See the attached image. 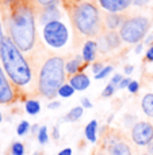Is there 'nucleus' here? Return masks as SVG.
<instances>
[{"mask_svg":"<svg viewBox=\"0 0 153 155\" xmlns=\"http://www.w3.org/2000/svg\"><path fill=\"white\" fill-rule=\"evenodd\" d=\"M8 16V31L10 37L22 53H29L35 48L37 44V29L35 16L37 11L31 4L26 2H18L11 7Z\"/></svg>","mask_w":153,"mask_h":155,"instance_id":"nucleus-1","label":"nucleus"},{"mask_svg":"<svg viewBox=\"0 0 153 155\" xmlns=\"http://www.w3.org/2000/svg\"><path fill=\"white\" fill-rule=\"evenodd\" d=\"M3 67L10 80L18 87H27L31 83L33 71L22 51L14 44L11 37H4L0 53Z\"/></svg>","mask_w":153,"mask_h":155,"instance_id":"nucleus-2","label":"nucleus"},{"mask_svg":"<svg viewBox=\"0 0 153 155\" xmlns=\"http://www.w3.org/2000/svg\"><path fill=\"white\" fill-rule=\"evenodd\" d=\"M65 83V61L58 54H50L42 61L37 72V91L48 99L58 95Z\"/></svg>","mask_w":153,"mask_h":155,"instance_id":"nucleus-3","label":"nucleus"},{"mask_svg":"<svg viewBox=\"0 0 153 155\" xmlns=\"http://www.w3.org/2000/svg\"><path fill=\"white\" fill-rule=\"evenodd\" d=\"M75 31L86 38H96L105 31L103 16L99 8L92 2H81L73 7L70 14Z\"/></svg>","mask_w":153,"mask_h":155,"instance_id":"nucleus-4","label":"nucleus"},{"mask_svg":"<svg viewBox=\"0 0 153 155\" xmlns=\"http://www.w3.org/2000/svg\"><path fill=\"white\" fill-rule=\"evenodd\" d=\"M151 29V21L146 16H132L123 22L122 27L119 29V35H121L122 41L130 45L134 44H140L141 40L146 35L148 30Z\"/></svg>","mask_w":153,"mask_h":155,"instance_id":"nucleus-5","label":"nucleus"},{"mask_svg":"<svg viewBox=\"0 0 153 155\" xmlns=\"http://www.w3.org/2000/svg\"><path fill=\"white\" fill-rule=\"evenodd\" d=\"M43 41L48 44L50 48L60 49L65 46L68 41V29L61 21L49 22L42 29Z\"/></svg>","mask_w":153,"mask_h":155,"instance_id":"nucleus-6","label":"nucleus"},{"mask_svg":"<svg viewBox=\"0 0 153 155\" xmlns=\"http://www.w3.org/2000/svg\"><path fill=\"white\" fill-rule=\"evenodd\" d=\"M132 140L137 146H148L153 140V125L148 121H137L132 127Z\"/></svg>","mask_w":153,"mask_h":155,"instance_id":"nucleus-7","label":"nucleus"},{"mask_svg":"<svg viewBox=\"0 0 153 155\" xmlns=\"http://www.w3.org/2000/svg\"><path fill=\"white\" fill-rule=\"evenodd\" d=\"M100 8L110 14H123L133 4V0H98Z\"/></svg>","mask_w":153,"mask_h":155,"instance_id":"nucleus-8","label":"nucleus"},{"mask_svg":"<svg viewBox=\"0 0 153 155\" xmlns=\"http://www.w3.org/2000/svg\"><path fill=\"white\" fill-rule=\"evenodd\" d=\"M37 18H38V22L45 26V25L49 23V22L60 21L61 12H60V10L57 8V5L53 4V5H48V7L41 8L39 12H37Z\"/></svg>","mask_w":153,"mask_h":155,"instance_id":"nucleus-9","label":"nucleus"},{"mask_svg":"<svg viewBox=\"0 0 153 155\" xmlns=\"http://www.w3.org/2000/svg\"><path fill=\"white\" fill-rule=\"evenodd\" d=\"M15 98L14 90L0 67V104H11Z\"/></svg>","mask_w":153,"mask_h":155,"instance_id":"nucleus-10","label":"nucleus"},{"mask_svg":"<svg viewBox=\"0 0 153 155\" xmlns=\"http://www.w3.org/2000/svg\"><path fill=\"white\" fill-rule=\"evenodd\" d=\"M127 19L125 14H110L106 12L103 15V25L105 30H118L122 27L123 22Z\"/></svg>","mask_w":153,"mask_h":155,"instance_id":"nucleus-11","label":"nucleus"},{"mask_svg":"<svg viewBox=\"0 0 153 155\" xmlns=\"http://www.w3.org/2000/svg\"><path fill=\"white\" fill-rule=\"evenodd\" d=\"M105 151L107 153V155H133V150L130 147V144L127 142H125L123 139L117 140L115 143L108 146Z\"/></svg>","mask_w":153,"mask_h":155,"instance_id":"nucleus-12","label":"nucleus"},{"mask_svg":"<svg viewBox=\"0 0 153 155\" xmlns=\"http://www.w3.org/2000/svg\"><path fill=\"white\" fill-rule=\"evenodd\" d=\"M83 56L84 61L88 64L91 61H95L96 60V56H98V45H96V41H92V40H88L84 42L83 45Z\"/></svg>","mask_w":153,"mask_h":155,"instance_id":"nucleus-13","label":"nucleus"},{"mask_svg":"<svg viewBox=\"0 0 153 155\" xmlns=\"http://www.w3.org/2000/svg\"><path fill=\"white\" fill-rule=\"evenodd\" d=\"M84 65H87V63L84 61L83 56H75L73 59H70L69 61L65 63V71L69 75H76V74L81 72Z\"/></svg>","mask_w":153,"mask_h":155,"instance_id":"nucleus-14","label":"nucleus"},{"mask_svg":"<svg viewBox=\"0 0 153 155\" xmlns=\"http://www.w3.org/2000/svg\"><path fill=\"white\" fill-rule=\"evenodd\" d=\"M103 37H105L106 42H107L110 51H114V49H118L119 46L122 45V38L119 35V33L117 30H105L102 33Z\"/></svg>","mask_w":153,"mask_h":155,"instance_id":"nucleus-15","label":"nucleus"},{"mask_svg":"<svg viewBox=\"0 0 153 155\" xmlns=\"http://www.w3.org/2000/svg\"><path fill=\"white\" fill-rule=\"evenodd\" d=\"M69 83H70V86H72L75 90L83 91L89 86V78L87 76L86 74L79 72V74H76V75H72Z\"/></svg>","mask_w":153,"mask_h":155,"instance_id":"nucleus-16","label":"nucleus"},{"mask_svg":"<svg viewBox=\"0 0 153 155\" xmlns=\"http://www.w3.org/2000/svg\"><path fill=\"white\" fill-rule=\"evenodd\" d=\"M96 132H98V121L96 120L89 121V123L87 124L86 129H84V135H86V137L91 143L96 142Z\"/></svg>","mask_w":153,"mask_h":155,"instance_id":"nucleus-17","label":"nucleus"},{"mask_svg":"<svg viewBox=\"0 0 153 155\" xmlns=\"http://www.w3.org/2000/svg\"><path fill=\"white\" fill-rule=\"evenodd\" d=\"M141 106H142V110L148 117L153 118V94H145L141 101Z\"/></svg>","mask_w":153,"mask_h":155,"instance_id":"nucleus-18","label":"nucleus"},{"mask_svg":"<svg viewBox=\"0 0 153 155\" xmlns=\"http://www.w3.org/2000/svg\"><path fill=\"white\" fill-rule=\"evenodd\" d=\"M83 112H84L83 106H75V107H72V109L67 113V116H65L62 120H64V121H69V123H75V121H77V120H80V118H81Z\"/></svg>","mask_w":153,"mask_h":155,"instance_id":"nucleus-19","label":"nucleus"},{"mask_svg":"<svg viewBox=\"0 0 153 155\" xmlns=\"http://www.w3.org/2000/svg\"><path fill=\"white\" fill-rule=\"evenodd\" d=\"M24 109H26V112L29 113V114L35 116L41 112V105H39V102L35 101V99H29V101L26 102V105H24Z\"/></svg>","mask_w":153,"mask_h":155,"instance_id":"nucleus-20","label":"nucleus"},{"mask_svg":"<svg viewBox=\"0 0 153 155\" xmlns=\"http://www.w3.org/2000/svg\"><path fill=\"white\" fill-rule=\"evenodd\" d=\"M73 93H75V88L70 86V83H64L58 90V95L62 98H69V97H72Z\"/></svg>","mask_w":153,"mask_h":155,"instance_id":"nucleus-21","label":"nucleus"},{"mask_svg":"<svg viewBox=\"0 0 153 155\" xmlns=\"http://www.w3.org/2000/svg\"><path fill=\"white\" fill-rule=\"evenodd\" d=\"M38 142H39V144H46V143L49 142V136H48V128H46L45 125L41 127L39 131H38Z\"/></svg>","mask_w":153,"mask_h":155,"instance_id":"nucleus-22","label":"nucleus"},{"mask_svg":"<svg viewBox=\"0 0 153 155\" xmlns=\"http://www.w3.org/2000/svg\"><path fill=\"white\" fill-rule=\"evenodd\" d=\"M11 154L12 155H24V146L20 142H15L11 146Z\"/></svg>","mask_w":153,"mask_h":155,"instance_id":"nucleus-23","label":"nucleus"},{"mask_svg":"<svg viewBox=\"0 0 153 155\" xmlns=\"http://www.w3.org/2000/svg\"><path fill=\"white\" fill-rule=\"evenodd\" d=\"M29 131H30V124L27 123V121H22V123H19L18 128H16V134H18L19 136L26 135Z\"/></svg>","mask_w":153,"mask_h":155,"instance_id":"nucleus-24","label":"nucleus"},{"mask_svg":"<svg viewBox=\"0 0 153 155\" xmlns=\"http://www.w3.org/2000/svg\"><path fill=\"white\" fill-rule=\"evenodd\" d=\"M113 70H114L113 65H107V67L103 68V70L100 71L99 74H96V75H95V78H96V79H105V78L108 75V74L113 72Z\"/></svg>","mask_w":153,"mask_h":155,"instance_id":"nucleus-25","label":"nucleus"},{"mask_svg":"<svg viewBox=\"0 0 153 155\" xmlns=\"http://www.w3.org/2000/svg\"><path fill=\"white\" fill-rule=\"evenodd\" d=\"M114 93H115V86H113L110 83V84H107L105 87V90H103V93H102V97L103 98H108V97H111Z\"/></svg>","mask_w":153,"mask_h":155,"instance_id":"nucleus-26","label":"nucleus"},{"mask_svg":"<svg viewBox=\"0 0 153 155\" xmlns=\"http://www.w3.org/2000/svg\"><path fill=\"white\" fill-rule=\"evenodd\" d=\"M127 90H129L132 94H137L138 90H140V83H138L137 80H132L129 87H127Z\"/></svg>","mask_w":153,"mask_h":155,"instance_id":"nucleus-27","label":"nucleus"},{"mask_svg":"<svg viewBox=\"0 0 153 155\" xmlns=\"http://www.w3.org/2000/svg\"><path fill=\"white\" fill-rule=\"evenodd\" d=\"M37 3V5H39L41 8L43 7H48V5H53L57 3V0H34Z\"/></svg>","mask_w":153,"mask_h":155,"instance_id":"nucleus-28","label":"nucleus"},{"mask_svg":"<svg viewBox=\"0 0 153 155\" xmlns=\"http://www.w3.org/2000/svg\"><path fill=\"white\" fill-rule=\"evenodd\" d=\"M122 79H123V78H122L121 74H117V75H114V76H113V79H111V82H110V83H111L113 86H115V87H118L119 83L122 82Z\"/></svg>","mask_w":153,"mask_h":155,"instance_id":"nucleus-29","label":"nucleus"},{"mask_svg":"<svg viewBox=\"0 0 153 155\" xmlns=\"http://www.w3.org/2000/svg\"><path fill=\"white\" fill-rule=\"evenodd\" d=\"M103 68H105V67H103V64H102V63H100V61H99V63H98V61H95L94 64H92V72H94L95 75H96V74H99L100 71L103 70Z\"/></svg>","mask_w":153,"mask_h":155,"instance_id":"nucleus-30","label":"nucleus"},{"mask_svg":"<svg viewBox=\"0 0 153 155\" xmlns=\"http://www.w3.org/2000/svg\"><path fill=\"white\" fill-rule=\"evenodd\" d=\"M18 2H20V0H0V3H2L4 7H14Z\"/></svg>","mask_w":153,"mask_h":155,"instance_id":"nucleus-31","label":"nucleus"},{"mask_svg":"<svg viewBox=\"0 0 153 155\" xmlns=\"http://www.w3.org/2000/svg\"><path fill=\"white\" fill-rule=\"evenodd\" d=\"M130 82H132V80H130V79H129V78H126V79H122V82H121V83H119L118 88H126V87H129Z\"/></svg>","mask_w":153,"mask_h":155,"instance_id":"nucleus-32","label":"nucleus"},{"mask_svg":"<svg viewBox=\"0 0 153 155\" xmlns=\"http://www.w3.org/2000/svg\"><path fill=\"white\" fill-rule=\"evenodd\" d=\"M145 57H146V60H148V61H153V45L149 46V49L146 51Z\"/></svg>","mask_w":153,"mask_h":155,"instance_id":"nucleus-33","label":"nucleus"},{"mask_svg":"<svg viewBox=\"0 0 153 155\" xmlns=\"http://www.w3.org/2000/svg\"><path fill=\"white\" fill-rule=\"evenodd\" d=\"M151 0H133V4L137 5V7H142V5H146Z\"/></svg>","mask_w":153,"mask_h":155,"instance_id":"nucleus-34","label":"nucleus"},{"mask_svg":"<svg viewBox=\"0 0 153 155\" xmlns=\"http://www.w3.org/2000/svg\"><path fill=\"white\" fill-rule=\"evenodd\" d=\"M81 105H83V107H88V109H91L92 107V104L89 99L87 98H81Z\"/></svg>","mask_w":153,"mask_h":155,"instance_id":"nucleus-35","label":"nucleus"},{"mask_svg":"<svg viewBox=\"0 0 153 155\" xmlns=\"http://www.w3.org/2000/svg\"><path fill=\"white\" fill-rule=\"evenodd\" d=\"M53 137H54L56 140L60 139V129H58V125L53 127Z\"/></svg>","mask_w":153,"mask_h":155,"instance_id":"nucleus-36","label":"nucleus"},{"mask_svg":"<svg viewBox=\"0 0 153 155\" xmlns=\"http://www.w3.org/2000/svg\"><path fill=\"white\" fill-rule=\"evenodd\" d=\"M60 105H61V104H60L58 101H54V102H52V104H49L48 107H49V109H58Z\"/></svg>","mask_w":153,"mask_h":155,"instance_id":"nucleus-37","label":"nucleus"},{"mask_svg":"<svg viewBox=\"0 0 153 155\" xmlns=\"http://www.w3.org/2000/svg\"><path fill=\"white\" fill-rule=\"evenodd\" d=\"M3 41H4V35H3V29H2V22H0V53H2V46Z\"/></svg>","mask_w":153,"mask_h":155,"instance_id":"nucleus-38","label":"nucleus"},{"mask_svg":"<svg viewBox=\"0 0 153 155\" xmlns=\"http://www.w3.org/2000/svg\"><path fill=\"white\" fill-rule=\"evenodd\" d=\"M58 155H72V150L70 148H64L58 153Z\"/></svg>","mask_w":153,"mask_h":155,"instance_id":"nucleus-39","label":"nucleus"},{"mask_svg":"<svg viewBox=\"0 0 153 155\" xmlns=\"http://www.w3.org/2000/svg\"><path fill=\"white\" fill-rule=\"evenodd\" d=\"M133 70H134V68H133V65H126V67H125V74L130 75V74L133 72Z\"/></svg>","mask_w":153,"mask_h":155,"instance_id":"nucleus-40","label":"nucleus"},{"mask_svg":"<svg viewBox=\"0 0 153 155\" xmlns=\"http://www.w3.org/2000/svg\"><path fill=\"white\" fill-rule=\"evenodd\" d=\"M39 128H41V127L38 125V124H34V125L31 127V132H33V134H37L38 135V131H39Z\"/></svg>","mask_w":153,"mask_h":155,"instance_id":"nucleus-41","label":"nucleus"},{"mask_svg":"<svg viewBox=\"0 0 153 155\" xmlns=\"http://www.w3.org/2000/svg\"><path fill=\"white\" fill-rule=\"evenodd\" d=\"M146 147H148V148H146V150H148V154L149 155H153V140L149 143L148 146H146Z\"/></svg>","mask_w":153,"mask_h":155,"instance_id":"nucleus-42","label":"nucleus"},{"mask_svg":"<svg viewBox=\"0 0 153 155\" xmlns=\"http://www.w3.org/2000/svg\"><path fill=\"white\" fill-rule=\"evenodd\" d=\"M141 51H142V44L137 46V49H136V53H141Z\"/></svg>","mask_w":153,"mask_h":155,"instance_id":"nucleus-43","label":"nucleus"},{"mask_svg":"<svg viewBox=\"0 0 153 155\" xmlns=\"http://www.w3.org/2000/svg\"><path fill=\"white\" fill-rule=\"evenodd\" d=\"M151 42H153V35H149L148 40L145 41V44H151Z\"/></svg>","mask_w":153,"mask_h":155,"instance_id":"nucleus-44","label":"nucleus"},{"mask_svg":"<svg viewBox=\"0 0 153 155\" xmlns=\"http://www.w3.org/2000/svg\"><path fill=\"white\" fill-rule=\"evenodd\" d=\"M2 120H3V117H2V113H0V123H2Z\"/></svg>","mask_w":153,"mask_h":155,"instance_id":"nucleus-45","label":"nucleus"},{"mask_svg":"<svg viewBox=\"0 0 153 155\" xmlns=\"http://www.w3.org/2000/svg\"><path fill=\"white\" fill-rule=\"evenodd\" d=\"M141 155H149V154H141Z\"/></svg>","mask_w":153,"mask_h":155,"instance_id":"nucleus-46","label":"nucleus"}]
</instances>
